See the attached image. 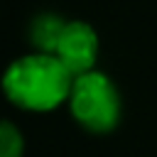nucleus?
<instances>
[{
	"label": "nucleus",
	"mask_w": 157,
	"mask_h": 157,
	"mask_svg": "<svg viewBox=\"0 0 157 157\" xmlns=\"http://www.w3.org/2000/svg\"><path fill=\"white\" fill-rule=\"evenodd\" d=\"M71 71L47 52H29L10 61L2 76L5 98L27 113H49L69 101Z\"/></svg>",
	"instance_id": "obj_1"
},
{
	"label": "nucleus",
	"mask_w": 157,
	"mask_h": 157,
	"mask_svg": "<svg viewBox=\"0 0 157 157\" xmlns=\"http://www.w3.org/2000/svg\"><path fill=\"white\" fill-rule=\"evenodd\" d=\"M66 103L74 123L91 135H108L120 123V91L113 83V78L98 69L74 78Z\"/></svg>",
	"instance_id": "obj_2"
},
{
	"label": "nucleus",
	"mask_w": 157,
	"mask_h": 157,
	"mask_svg": "<svg viewBox=\"0 0 157 157\" xmlns=\"http://www.w3.org/2000/svg\"><path fill=\"white\" fill-rule=\"evenodd\" d=\"M52 54L71 71V76H83L96 69L98 59V34L83 20H66Z\"/></svg>",
	"instance_id": "obj_3"
},
{
	"label": "nucleus",
	"mask_w": 157,
	"mask_h": 157,
	"mask_svg": "<svg viewBox=\"0 0 157 157\" xmlns=\"http://www.w3.org/2000/svg\"><path fill=\"white\" fill-rule=\"evenodd\" d=\"M66 20L56 17V15H39L32 20V27H29V39H32V47L34 52H47L52 54L54 44H56V37L61 32Z\"/></svg>",
	"instance_id": "obj_4"
},
{
	"label": "nucleus",
	"mask_w": 157,
	"mask_h": 157,
	"mask_svg": "<svg viewBox=\"0 0 157 157\" xmlns=\"http://www.w3.org/2000/svg\"><path fill=\"white\" fill-rule=\"evenodd\" d=\"M22 152H25L22 132L10 120H2V125H0V157H22Z\"/></svg>",
	"instance_id": "obj_5"
}]
</instances>
